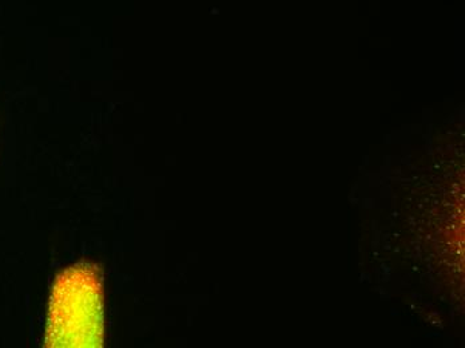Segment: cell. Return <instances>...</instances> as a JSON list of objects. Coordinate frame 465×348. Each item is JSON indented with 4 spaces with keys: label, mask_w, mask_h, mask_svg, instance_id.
<instances>
[{
    "label": "cell",
    "mask_w": 465,
    "mask_h": 348,
    "mask_svg": "<svg viewBox=\"0 0 465 348\" xmlns=\"http://www.w3.org/2000/svg\"><path fill=\"white\" fill-rule=\"evenodd\" d=\"M104 293L98 268L79 263L59 274L48 307L47 347H101Z\"/></svg>",
    "instance_id": "obj_1"
}]
</instances>
